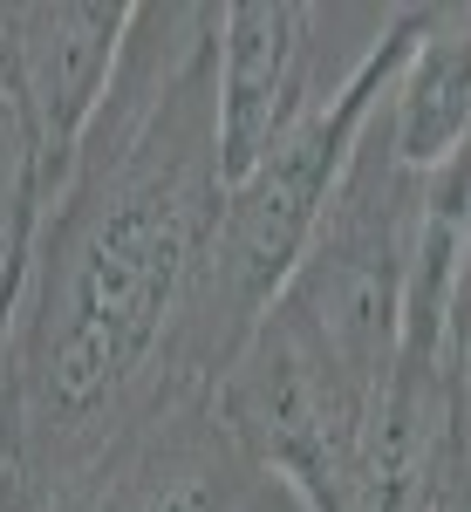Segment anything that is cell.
I'll list each match as a JSON object with an SVG mask.
<instances>
[{
  "instance_id": "1",
  "label": "cell",
  "mask_w": 471,
  "mask_h": 512,
  "mask_svg": "<svg viewBox=\"0 0 471 512\" xmlns=\"http://www.w3.org/2000/svg\"><path fill=\"white\" fill-rule=\"evenodd\" d=\"M219 205V7L137 0L0 328V512H35L137 410Z\"/></svg>"
},
{
  "instance_id": "2",
  "label": "cell",
  "mask_w": 471,
  "mask_h": 512,
  "mask_svg": "<svg viewBox=\"0 0 471 512\" xmlns=\"http://www.w3.org/2000/svg\"><path fill=\"white\" fill-rule=\"evenodd\" d=\"M417 28H424V7H396V21L362 55V69L335 96H321L246 178L226 185L219 226L205 239L192 280H185V301L171 315V335L157 349L151 383L157 376L164 383H219L226 376V362L246 349V335L260 328V315L287 287L314 219H321V205H328L355 137H362V123L383 110V96H390Z\"/></svg>"
},
{
  "instance_id": "3",
  "label": "cell",
  "mask_w": 471,
  "mask_h": 512,
  "mask_svg": "<svg viewBox=\"0 0 471 512\" xmlns=\"http://www.w3.org/2000/svg\"><path fill=\"white\" fill-rule=\"evenodd\" d=\"M417 198H424V171L396 158L383 110H376L362 123L287 287L274 294V308H287L314 342H328V355H342L369 383H383L396 362L410 246H417Z\"/></svg>"
},
{
  "instance_id": "4",
  "label": "cell",
  "mask_w": 471,
  "mask_h": 512,
  "mask_svg": "<svg viewBox=\"0 0 471 512\" xmlns=\"http://www.w3.org/2000/svg\"><path fill=\"white\" fill-rule=\"evenodd\" d=\"M212 396L267 485L301 512H355L383 383L328 355V342H314L287 308H267Z\"/></svg>"
},
{
  "instance_id": "5",
  "label": "cell",
  "mask_w": 471,
  "mask_h": 512,
  "mask_svg": "<svg viewBox=\"0 0 471 512\" xmlns=\"http://www.w3.org/2000/svg\"><path fill=\"white\" fill-rule=\"evenodd\" d=\"M396 7L226 0L219 7V171L246 178L383 41Z\"/></svg>"
},
{
  "instance_id": "6",
  "label": "cell",
  "mask_w": 471,
  "mask_h": 512,
  "mask_svg": "<svg viewBox=\"0 0 471 512\" xmlns=\"http://www.w3.org/2000/svg\"><path fill=\"white\" fill-rule=\"evenodd\" d=\"M253 492L260 472L219 417L212 383L157 376L110 444L35 512H239Z\"/></svg>"
},
{
  "instance_id": "7",
  "label": "cell",
  "mask_w": 471,
  "mask_h": 512,
  "mask_svg": "<svg viewBox=\"0 0 471 512\" xmlns=\"http://www.w3.org/2000/svg\"><path fill=\"white\" fill-rule=\"evenodd\" d=\"M130 7L117 0H7V62L35 130V185L41 205L62 192L76 144L117 69Z\"/></svg>"
},
{
  "instance_id": "8",
  "label": "cell",
  "mask_w": 471,
  "mask_h": 512,
  "mask_svg": "<svg viewBox=\"0 0 471 512\" xmlns=\"http://www.w3.org/2000/svg\"><path fill=\"white\" fill-rule=\"evenodd\" d=\"M383 130L410 171H437L471 144V7H424V28L383 96Z\"/></svg>"
},
{
  "instance_id": "9",
  "label": "cell",
  "mask_w": 471,
  "mask_h": 512,
  "mask_svg": "<svg viewBox=\"0 0 471 512\" xmlns=\"http://www.w3.org/2000/svg\"><path fill=\"white\" fill-rule=\"evenodd\" d=\"M444 383H451V424L471 451V253L451 287V321H444Z\"/></svg>"
},
{
  "instance_id": "10",
  "label": "cell",
  "mask_w": 471,
  "mask_h": 512,
  "mask_svg": "<svg viewBox=\"0 0 471 512\" xmlns=\"http://www.w3.org/2000/svg\"><path fill=\"white\" fill-rule=\"evenodd\" d=\"M424 512H471V451L458 424H444V444H437V465H431V499Z\"/></svg>"
},
{
  "instance_id": "11",
  "label": "cell",
  "mask_w": 471,
  "mask_h": 512,
  "mask_svg": "<svg viewBox=\"0 0 471 512\" xmlns=\"http://www.w3.org/2000/svg\"><path fill=\"white\" fill-rule=\"evenodd\" d=\"M239 512H301V506H294V499H287L280 485H267V478H260V492H253V499H246Z\"/></svg>"
}]
</instances>
